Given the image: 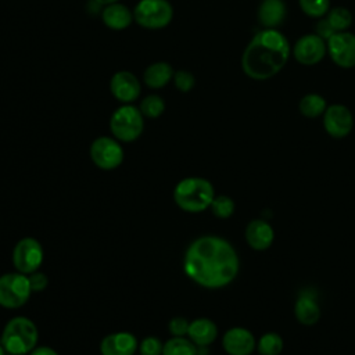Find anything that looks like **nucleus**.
<instances>
[{
  "mask_svg": "<svg viewBox=\"0 0 355 355\" xmlns=\"http://www.w3.org/2000/svg\"><path fill=\"white\" fill-rule=\"evenodd\" d=\"M240 262L233 245L218 236L196 239L184 252V273L198 286L220 288L234 280Z\"/></svg>",
  "mask_w": 355,
  "mask_h": 355,
  "instance_id": "1",
  "label": "nucleus"
},
{
  "mask_svg": "<svg viewBox=\"0 0 355 355\" xmlns=\"http://www.w3.org/2000/svg\"><path fill=\"white\" fill-rule=\"evenodd\" d=\"M290 44L277 29L259 31L241 55L244 73L254 80H266L279 73L288 61Z\"/></svg>",
  "mask_w": 355,
  "mask_h": 355,
  "instance_id": "2",
  "label": "nucleus"
},
{
  "mask_svg": "<svg viewBox=\"0 0 355 355\" xmlns=\"http://www.w3.org/2000/svg\"><path fill=\"white\" fill-rule=\"evenodd\" d=\"M215 197L214 186L204 178H184L173 190V200L176 205L186 212H201L211 207Z\"/></svg>",
  "mask_w": 355,
  "mask_h": 355,
  "instance_id": "3",
  "label": "nucleus"
},
{
  "mask_svg": "<svg viewBox=\"0 0 355 355\" xmlns=\"http://www.w3.org/2000/svg\"><path fill=\"white\" fill-rule=\"evenodd\" d=\"M37 338L36 324L25 316H17L4 326L0 343L10 355H26L36 348Z\"/></svg>",
  "mask_w": 355,
  "mask_h": 355,
  "instance_id": "4",
  "label": "nucleus"
},
{
  "mask_svg": "<svg viewBox=\"0 0 355 355\" xmlns=\"http://www.w3.org/2000/svg\"><path fill=\"white\" fill-rule=\"evenodd\" d=\"M143 129L144 116L139 107L133 104H121L110 118V130L119 141H135L140 137Z\"/></svg>",
  "mask_w": 355,
  "mask_h": 355,
  "instance_id": "5",
  "label": "nucleus"
},
{
  "mask_svg": "<svg viewBox=\"0 0 355 355\" xmlns=\"http://www.w3.org/2000/svg\"><path fill=\"white\" fill-rule=\"evenodd\" d=\"M135 22L146 29H162L172 22L173 7L168 0H139L133 8Z\"/></svg>",
  "mask_w": 355,
  "mask_h": 355,
  "instance_id": "6",
  "label": "nucleus"
},
{
  "mask_svg": "<svg viewBox=\"0 0 355 355\" xmlns=\"http://www.w3.org/2000/svg\"><path fill=\"white\" fill-rule=\"evenodd\" d=\"M31 293L28 275L14 272L0 276V306L7 309L21 308L28 302Z\"/></svg>",
  "mask_w": 355,
  "mask_h": 355,
  "instance_id": "7",
  "label": "nucleus"
},
{
  "mask_svg": "<svg viewBox=\"0 0 355 355\" xmlns=\"http://www.w3.org/2000/svg\"><path fill=\"white\" fill-rule=\"evenodd\" d=\"M90 158L100 169L111 171L123 161V148L114 136H100L90 144Z\"/></svg>",
  "mask_w": 355,
  "mask_h": 355,
  "instance_id": "8",
  "label": "nucleus"
},
{
  "mask_svg": "<svg viewBox=\"0 0 355 355\" xmlns=\"http://www.w3.org/2000/svg\"><path fill=\"white\" fill-rule=\"evenodd\" d=\"M43 248L42 244L33 237L21 239L12 250V265L17 272L29 275L39 270L43 262Z\"/></svg>",
  "mask_w": 355,
  "mask_h": 355,
  "instance_id": "9",
  "label": "nucleus"
},
{
  "mask_svg": "<svg viewBox=\"0 0 355 355\" xmlns=\"http://www.w3.org/2000/svg\"><path fill=\"white\" fill-rule=\"evenodd\" d=\"M327 51L333 62L341 68L355 67V35L347 31L336 32L327 42Z\"/></svg>",
  "mask_w": 355,
  "mask_h": 355,
  "instance_id": "10",
  "label": "nucleus"
},
{
  "mask_svg": "<svg viewBox=\"0 0 355 355\" xmlns=\"http://www.w3.org/2000/svg\"><path fill=\"white\" fill-rule=\"evenodd\" d=\"M110 92L121 104H133L141 93V83L133 72L116 71L110 79Z\"/></svg>",
  "mask_w": 355,
  "mask_h": 355,
  "instance_id": "11",
  "label": "nucleus"
},
{
  "mask_svg": "<svg viewBox=\"0 0 355 355\" xmlns=\"http://www.w3.org/2000/svg\"><path fill=\"white\" fill-rule=\"evenodd\" d=\"M323 126L329 136L343 139L348 136L354 128V116L343 104H333L323 112Z\"/></svg>",
  "mask_w": 355,
  "mask_h": 355,
  "instance_id": "12",
  "label": "nucleus"
},
{
  "mask_svg": "<svg viewBox=\"0 0 355 355\" xmlns=\"http://www.w3.org/2000/svg\"><path fill=\"white\" fill-rule=\"evenodd\" d=\"M327 51L326 42L316 33L301 36L293 49L294 58L302 65H315L320 62Z\"/></svg>",
  "mask_w": 355,
  "mask_h": 355,
  "instance_id": "13",
  "label": "nucleus"
},
{
  "mask_svg": "<svg viewBox=\"0 0 355 355\" xmlns=\"http://www.w3.org/2000/svg\"><path fill=\"white\" fill-rule=\"evenodd\" d=\"M223 349L229 355H251L257 347L254 334L245 327H232L222 338Z\"/></svg>",
  "mask_w": 355,
  "mask_h": 355,
  "instance_id": "14",
  "label": "nucleus"
},
{
  "mask_svg": "<svg viewBox=\"0 0 355 355\" xmlns=\"http://www.w3.org/2000/svg\"><path fill=\"white\" fill-rule=\"evenodd\" d=\"M139 347L137 338L128 331L105 336L100 344L101 355H133Z\"/></svg>",
  "mask_w": 355,
  "mask_h": 355,
  "instance_id": "15",
  "label": "nucleus"
},
{
  "mask_svg": "<svg viewBox=\"0 0 355 355\" xmlns=\"http://www.w3.org/2000/svg\"><path fill=\"white\" fill-rule=\"evenodd\" d=\"M103 24L112 31H123L132 25L135 21L133 10H130L123 3H112L101 8Z\"/></svg>",
  "mask_w": 355,
  "mask_h": 355,
  "instance_id": "16",
  "label": "nucleus"
},
{
  "mask_svg": "<svg viewBox=\"0 0 355 355\" xmlns=\"http://www.w3.org/2000/svg\"><path fill=\"white\" fill-rule=\"evenodd\" d=\"M275 239V232L272 226L262 219L251 220L245 227V240L248 245L255 251L268 250Z\"/></svg>",
  "mask_w": 355,
  "mask_h": 355,
  "instance_id": "17",
  "label": "nucleus"
},
{
  "mask_svg": "<svg viewBox=\"0 0 355 355\" xmlns=\"http://www.w3.org/2000/svg\"><path fill=\"white\" fill-rule=\"evenodd\" d=\"M286 18L283 0H262L258 7V21L265 29H277Z\"/></svg>",
  "mask_w": 355,
  "mask_h": 355,
  "instance_id": "18",
  "label": "nucleus"
},
{
  "mask_svg": "<svg viewBox=\"0 0 355 355\" xmlns=\"http://www.w3.org/2000/svg\"><path fill=\"white\" fill-rule=\"evenodd\" d=\"M175 69L173 67L166 61H155L143 72V82L147 87L153 90H158L165 87L173 78Z\"/></svg>",
  "mask_w": 355,
  "mask_h": 355,
  "instance_id": "19",
  "label": "nucleus"
},
{
  "mask_svg": "<svg viewBox=\"0 0 355 355\" xmlns=\"http://www.w3.org/2000/svg\"><path fill=\"white\" fill-rule=\"evenodd\" d=\"M187 336L197 347H207L215 341L218 336V327L211 319L198 318L190 322Z\"/></svg>",
  "mask_w": 355,
  "mask_h": 355,
  "instance_id": "20",
  "label": "nucleus"
},
{
  "mask_svg": "<svg viewBox=\"0 0 355 355\" xmlns=\"http://www.w3.org/2000/svg\"><path fill=\"white\" fill-rule=\"evenodd\" d=\"M294 313L297 320L301 324L312 326L315 324L320 318V308L311 294H301L298 295L295 305H294Z\"/></svg>",
  "mask_w": 355,
  "mask_h": 355,
  "instance_id": "21",
  "label": "nucleus"
},
{
  "mask_svg": "<svg viewBox=\"0 0 355 355\" xmlns=\"http://www.w3.org/2000/svg\"><path fill=\"white\" fill-rule=\"evenodd\" d=\"M300 112L306 116V118H318L320 115H323V112L327 108L326 100L324 97H322L320 94L316 93H309L305 94L298 104Z\"/></svg>",
  "mask_w": 355,
  "mask_h": 355,
  "instance_id": "22",
  "label": "nucleus"
},
{
  "mask_svg": "<svg viewBox=\"0 0 355 355\" xmlns=\"http://www.w3.org/2000/svg\"><path fill=\"white\" fill-rule=\"evenodd\" d=\"M162 355H197V345L190 338H184V336H173L164 344Z\"/></svg>",
  "mask_w": 355,
  "mask_h": 355,
  "instance_id": "23",
  "label": "nucleus"
},
{
  "mask_svg": "<svg viewBox=\"0 0 355 355\" xmlns=\"http://www.w3.org/2000/svg\"><path fill=\"white\" fill-rule=\"evenodd\" d=\"M139 110L141 111L144 118H150V119H157L158 116H161L165 111V101L159 94L151 93L148 96H146L139 105Z\"/></svg>",
  "mask_w": 355,
  "mask_h": 355,
  "instance_id": "24",
  "label": "nucleus"
},
{
  "mask_svg": "<svg viewBox=\"0 0 355 355\" xmlns=\"http://www.w3.org/2000/svg\"><path fill=\"white\" fill-rule=\"evenodd\" d=\"M257 349L261 355H279L283 349V340L277 333H265L258 340Z\"/></svg>",
  "mask_w": 355,
  "mask_h": 355,
  "instance_id": "25",
  "label": "nucleus"
},
{
  "mask_svg": "<svg viewBox=\"0 0 355 355\" xmlns=\"http://www.w3.org/2000/svg\"><path fill=\"white\" fill-rule=\"evenodd\" d=\"M326 19L336 32H344L352 24V14L344 7H334L329 10Z\"/></svg>",
  "mask_w": 355,
  "mask_h": 355,
  "instance_id": "26",
  "label": "nucleus"
},
{
  "mask_svg": "<svg viewBox=\"0 0 355 355\" xmlns=\"http://www.w3.org/2000/svg\"><path fill=\"white\" fill-rule=\"evenodd\" d=\"M211 211L216 218L220 219H227L233 215L234 212V201L225 194L220 196H215L212 202H211Z\"/></svg>",
  "mask_w": 355,
  "mask_h": 355,
  "instance_id": "27",
  "label": "nucleus"
},
{
  "mask_svg": "<svg viewBox=\"0 0 355 355\" xmlns=\"http://www.w3.org/2000/svg\"><path fill=\"white\" fill-rule=\"evenodd\" d=\"M301 10L312 18H320L330 10V0H298Z\"/></svg>",
  "mask_w": 355,
  "mask_h": 355,
  "instance_id": "28",
  "label": "nucleus"
},
{
  "mask_svg": "<svg viewBox=\"0 0 355 355\" xmlns=\"http://www.w3.org/2000/svg\"><path fill=\"white\" fill-rule=\"evenodd\" d=\"M173 85L180 93H189L196 86V76L187 69H179L173 73Z\"/></svg>",
  "mask_w": 355,
  "mask_h": 355,
  "instance_id": "29",
  "label": "nucleus"
},
{
  "mask_svg": "<svg viewBox=\"0 0 355 355\" xmlns=\"http://www.w3.org/2000/svg\"><path fill=\"white\" fill-rule=\"evenodd\" d=\"M164 344L158 337H146L139 344L140 355H162Z\"/></svg>",
  "mask_w": 355,
  "mask_h": 355,
  "instance_id": "30",
  "label": "nucleus"
},
{
  "mask_svg": "<svg viewBox=\"0 0 355 355\" xmlns=\"http://www.w3.org/2000/svg\"><path fill=\"white\" fill-rule=\"evenodd\" d=\"M189 324H190V322H187V319H184L182 316H176L169 320L168 326H169V331L175 337H183L189 331Z\"/></svg>",
  "mask_w": 355,
  "mask_h": 355,
  "instance_id": "31",
  "label": "nucleus"
},
{
  "mask_svg": "<svg viewBox=\"0 0 355 355\" xmlns=\"http://www.w3.org/2000/svg\"><path fill=\"white\" fill-rule=\"evenodd\" d=\"M28 279H29V284H31V288L32 291H42L46 288L49 280H47V276L42 272H32L28 275Z\"/></svg>",
  "mask_w": 355,
  "mask_h": 355,
  "instance_id": "32",
  "label": "nucleus"
},
{
  "mask_svg": "<svg viewBox=\"0 0 355 355\" xmlns=\"http://www.w3.org/2000/svg\"><path fill=\"white\" fill-rule=\"evenodd\" d=\"M315 32H316V35L320 36L324 42H327V40L336 33V31L331 28V25L329 24V21H327L326 18L319 19V21L316 22V25H315Z\"/></svg>",
  "mask_w": 355,
  "mask_h": 355,
  "instance_id": "33",
  "label": "nucleus"
},
{
  "mask_svg": "<svg viewBox=\"0 0 355 355\" xmlns=\"http://www.w3.org/2000/svg\"><path fill=\"white\" fill-rule=\"evenodd\" d=\"M29 355H58V354L50 347H36L29 352Z\"/></svg>",
  "mask_w": 355,
  "mask_h": 355,
  "instance_id": "34",
  "label": "nucleus"
},
{
  "mask_svg": "<svg viewBox=\"0 0 355 355\" xmlns=\"http://www.w3.org/2000/svg\"><path fill=\"white\" fill-rule=\"evenodd\" d=\"M97 4H100L101 7H104V6H108V4H112V3H118V1H121V0H94Z\"/></svg>",
  "mask_w": 355,
  "mask_h": 355,
  "instance_id": "35",
  "label": "nucleus"
},
{
  "mask_svg": "<svg viewBox=\"0 0 355 355\" xmlns=\"http://www.w3.org/2000/svg\"><path fill=\"white\" fill-rule=\"evenodd\" d=\"M6 352H7V351H6V349H4V347H3V344H1V343H0V355H6Z\"/></svg>",
  "mask_w": 355,
  "mask_h": 355,
  "instance_id": "36",
  "label": "nucleus"
}]
</instances>
